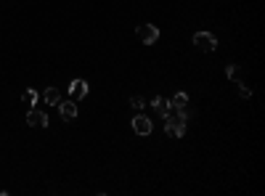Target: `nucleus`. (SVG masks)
Segmentation results:
<instances>
[{"label":"nucleus","instance_id":"nucleus-1","mask_svg":"<svg viewBox=\"0 0 265 196\" xmlns=\"http://www.w3.org/2000/svg\"><path fill=\"white\" fill-rule=\"evenodd\" d=\"M164 130L173 138H183L186 135V111L181 109V111H175V114L164 117Z\"/></svg>","mask_w":265,"mask_h":196},{"label":"nucleus","instance_id":"nucleus-2","mask_svg":"<svg viewBox=\"0 0 265 196\" xmlns=\"http://www.w3.org/2000/svg\"><path fill=\"white\" fill-rule=\"evenodd\" d=\"M194 45L199 48V51H204V53H212L215 48H218V40H215L212 32H196L194 34Z\"/></svg>","mask_w":265,"mask_h":196},{"label":"nucleus","instance_id":"nucleus-3","mask_svg":"<svg viewBox=\"0 0 265 196\" xmlns=\"http://www.w3.org/2000/svg\"><path fill=\"white\" fill-rule=\"evenodd\" d=\"M133 130H135V135H151L154 125H151V120H149L146 114H135L133 117Z\"/></svg>","mask_w":265,"mask_h":196},{"label":"nucleus","instance_id":"nucleus-4","mask_svg":"<svg viewBox=\"0 0 265 196\" xmlns=\"http://www.w3.org/2000/svg\"><path fill=\"white\" fill-rule=\"evenodd\" d=\"M138 40H141V43H146V45H151V43L159 40V30H156L154 24H141L138 27Z\"/></svg>","mask_w":265,"mask_h":196},{"label":"nucleus","instance_id":"nucleus-5","mask_svg":"<svg viewBox=\"0 0 265 196\" xmlns=\"http://www.w3.org/2000/svg\"><path fill=\"white\" fill-rule=\"evenodd\" d=\"M27 125H30V128H48V114L32 106L27 111Z\"/></svg>","mask_w":265,"mask_h":196},{"label":"nucleus","instance_id":"nucleus-6","mask_svg":"<svg viewBox=\"0 0 265 196\" xmlns=\"http://www.w3.org/2000/svg\"><path fill=\"white\" fill-rule=\"evenodd\" d=\"M56 106H59V114H61L67 122H72V120L77 117V101H72V98H69V101H59Z\"/></svg>","mask_w":265,"mask_h":196},{"label":"nucleus","instance_id":"nucleus-7","mask_svg":"<svg viewBox=\"0 0 265 196\" xmlns=\"http://www.w3.org/2000/svg\"><path fill=\"white\" fill-rule=\"evenodd\" d=\"M69 96H72V101H82V98L88 96V82H85V80H72Z\"/></svg>","mask_w":265,"mask_h":196},{"label":"nucleus","instance_id":"nucleus-8","mask_svg":"<svg viewBox=\"0 0 265 196\" xmlns=\"http://www.w3.org/2000/svg\"><path fill=\"white\" fill-rule=\"evenodd\" d=\"M151 106H154V111L162 117V120L170 114V111H173V109H170V101H167V98H162V96H156V98H154V101H151Z\"/></svg>","mask_w":265,"mask_h":196},{"label":"nucleus","instance_id":"nucleus-9","mask_svg":"<svg viewBox=\"0 0 265 196\" xmlns=\"http://www.w3.org/2000/svg\"><path fill=\"white\" fill-rule=\"evenodd\" d=\"M42 98H45V103H48V106H56V103H59L61 101V93H59V88H45V90H42Z\"/></svg>","mask_w":265,"mask_h":196},{"label":"nucleus","instance_id":"nucleus-10","mask_svg":"<svg viewBox=\"0 0 265 196\" xmlns=\"http://www.w3.org/2000/svg\"><path fill=\"white\" fill-rule=\"evenodd\" d=\"M167 101H170V109H175V111H181V109L189 106V96H186V93H175L173 98H167Z\"/></svg>","mask_w":265,"mask_h":196},{"label":"nucleus","instance_id":"nucleus-11","mask_svg":"<svg viewBox=\"0 0 265 196\" xmlns=\"http://www.w3.org/2000/svg\"><path fill=\"white\" fill-rule=\"evenodd\" d=\"M35 101H38V90H35V88H27V90H24V103H27V109H32Z\"/></svg>","mask_w":265,"mask_h":196},{"label":"nucleus","instance_id":"nucleus-12","mask_svg":"<svg viewBox=\"0 0 265 196\" xmlns=\"http://www.w3.org/2000/svg\"><path fill=\"white\" fill-rule=\"evenodd\" d=\"M226 74H228V80H239V77H241V66L239 64H228Z\"/></svg>","mask_w":265,"mask_h":196},{"label":"nucleus","instance_id":"nucleus-13","mask_svg":"<svg viewBox=\"0 0 265 196\" xmlns=\"http://www.w3.org/2000/svg\"><path fill=\"white\" fill-rule=\"evenodd\" d=\"M130 106H133V109H143V106H146V101H143L141 96H133V98H130Z\"/></svg>","mask_w":265,"mask_h":196},{"label":"nucleus","instance_id":"nucleus-14","mask_svg":"<svg viewBox=\"0 0 265 196\" xmlns=\"http://www.w3.org/2000/svg\"><path fill=\"white\" fill-rule=\"evenodd\" d=\"M239 96H241V98H252V88L241 82V85H239Z\"/></svg>","mask_w":265,"mask_h":196}]
</instances>
